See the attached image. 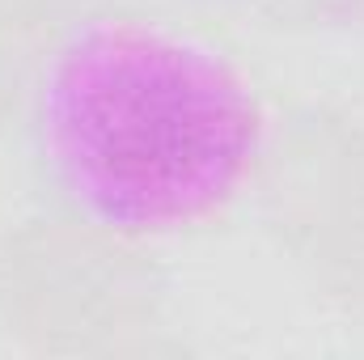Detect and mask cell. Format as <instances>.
<instances>
[{"instance_id":"6da1fadb","label":"cell","mask_w":364,"mask_h":360,"mask_svg":"<svg viewBox=\"0 0 364 360\" xmlns=\"http://www.w3.org/2000/svg\"><path fill=\"white\" fill-rule=\"evenodd\" d=\"M38 149L85 212L161 229L216 212L259 149L246 81L208 47L144 21H93L38 93Z\"/></svg>"}]
</instances>
